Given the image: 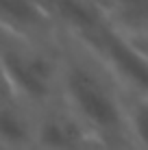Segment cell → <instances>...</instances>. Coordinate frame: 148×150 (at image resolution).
I'll use <instances>...</instances> for the list:
<instances>
[{"instance_id": "1", "label": "cell", "mask_w": 148, "mask_h": 150, "mask_svg": "<svg viewBox=\"0 0 148 150\" xmlns=\"http://www.w3.org/2000/svg\"><path fill=\"white\" fill-rule=\"evenodd\" d=\"M61 44V98L107 146L133 144L122 107V83L91 48L70 35Z\"/></svg>"}, {"instance_id": "2", "label": "cell", "mask_w": 148, "mask_h": 150, "mask_svg": "<svg viewBox=\"0 0 148 150\" xmlns=\"http://www.w3.org/2000/svg\"><path fill=\"white\" fill-rule=\"evenodd\" d=\"M0 63L4 87L35 109L61 98V46L2 30Z\"/></svg>"}, {"instance_id": "3", "label": "cell", "mask_w": 148, "mask_h": 150, "mask_svg": "<svg viewBox=\"0 0 148 150\" xmlns=\"http://www.w3.org/2000/svg\"><path fill=\"white\" fill-rule=\"evenodd\" d=\"M94 137L87 124L63 98L37 109V142L46 150H74Z\"/></svg>"}, {"instance_id": "4", "label": "cell", "mask_w": 148, "mask_h": 150, "mask_svg": "<svg viewBox=\"0 0 148 150\" xmlns=\"http://www.w3.org/2000/svg\"><path fill=\"white\" fill-rule=\"evenodd\" d=\"M2 30L22 37L50 41L61 28L48 0H0Z\"/></svg>"}, {"instance_id": "5", "label": "cell", "mask_w": 148, "mask_h": 150, "mask_svg": "<svg viewBox=\"0 0 148 150\" xmlns=\"http://www.w3.org/2000/svg\"><path fill=\"white\" fill-rule=\"evenodd\" d=\"M2 150H30L37 142V109L4 87L0 100Z\"/></svg>"}, {"instance_id": "6", "label": "cell", "mask_w": 148, "mask_h": 150, "mask_svg": "<svg viewBox=\"0 0 148 150\" xmlns=\"http://www.w3.org/2000/svg\"><path fill=\"white\" fill-rule=\"evenodd\" d=\"M122 107L131 142L140 150H148V91L122 85Z\"/></svg>"}, {"instance_id": "7", "label": "cell", "mask_w": 148, "mask_h": 150, "mask_svg": "<svg viewBox=\"0 0 148 150\" xmlns=\"http://www.w3.org/2000/svg\"><path fill=\"white\" fill-rule=\"evenodd\" d=\"M105 15L122 33H148V0H98Z\"/></svg>"}, {"instance_id": "8", "label": "cell", "mask_w": 148, "mask_h": 150, "mask_svg": "<svg viewBox=\"0 0 148 150\" xmlns=\"http://www.w3.org/2000/svg\"><path fill=\"white\" fill-rule=\"evenodd\" d=\"M124 35L131 39V44H133L135 48L140 50V54L148 61V33H137V35H129V33H124Z\"/></svg>"}, {"instance_id": "9", "label": "cell", "mask_w": 148, "mask_h": 150, "mask_svg": "<svg viewBox=\"0 0 148 150\" xmlns=\"http://www.w3.org/2000/svg\"><path fill=\"white\" fill-rule=\"evenodd\" d=\"M74 150H107V144L100 142L98 137H91V139H87L85 144H81V146L74 148Z\"/></svg>"}, {"instance_id": "10", "label": "cell", "mask_w": 148, "mask_h": 150, "mask_svg": "<svg viewBox=\"0 0 148 150\" xmlns=\"http://www.w3.org/2000/svg\"><path fill=\"white\" fill-rule=\"evenodd\" d=\"M107 150H140L135 144H120V146H107Z\"/></svg>"}]
</instances>
